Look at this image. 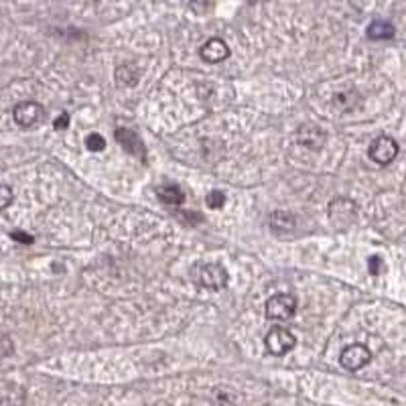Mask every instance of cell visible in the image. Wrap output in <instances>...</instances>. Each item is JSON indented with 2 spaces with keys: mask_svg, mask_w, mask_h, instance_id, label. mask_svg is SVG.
<instances>
[{
  "mask_svg": "<svg viewBox=\"0 0 406 406\" xmlns=\"http://www.w3.org/2000/svg\"><path fill=\"white\" fill-rule=\"evenodd\" d=\"M195 280L207 291H224L230 282V274L220 262H207V264L197 267Z\"/></svg>",
  "mask_w": 406,
  "mask_h": 406,
  "instance_id": "6da1fadb",
  "label": "cell"
},
{
  "mask_svg": "<svg viewBox=\"0 0 406 406\" xmlns=\"http://www.w3.org/2000/svg\"><path fill=\"white\" fill-rule=\"evenodd\" d=\"M12 118H14V122H17L21 128L29 130V128L39 126V124L45 120V108H43L39 102L33 100L19 102V104L14 106V110H12Z\"/></svg>",
  "mask_w": 406,
  "mask_h": 406,
  "instance_id": "7a4b0ae2",
  "label": "cell"
},
{
  "mask_svg": "<svg viewBox=\"0 0 406 406\" xmlns=\"http://www.w3.org/2000/svg\"><path fill=\"white\" fill-rule=\"evenodd\" d=\"M264 313L272 321H289L297 313V299L289 293L272 295L271 299L267 301Z\"/></svg>",
  "mask_w": 406,
  "mask_h": 406,
  "instance_id": "3957f363",
  "label": "cell"
},
{
  "mask_svg": "<svg viewBox=\"0 0 406 406\" xmlns=\"http://www.w3.org/2000/svg\"><path fill=\"white\" fill-rule=\"evenodd\" d=\"M372 362V351L364 345V343H354V345H347L343 351H341V358H339V364L349 370V372H356V370H362L364 366H368Z\"/></svg>",
  "mask_w": 406,
  "mask_h": 406,
  "instance_id": "277c9868",
  "label": "cell"
},
{
  "mask_svg": "<svg viewBox=\"0 0 406 406\" xmlns=\"http://www.w3.org/2000/svg\"><path fill=\"white\" fill-rule=\"evenodd\" d=\"M398 155V142L390 136H378L368 148V157L378 165H390Z\"/></svg>",
  "mask_w": 406,
  "mask_h": 406,
  "instance_id": "5b68a950",
  "label": "cell"
},
{
  "mask_svg": "<svg viewBox=\"0 0 406 406\" xmlns=\"http://www.w3.org/2000/svg\"><path fill=\"white\" fill-rule=\"evenodd\" d=\"M264 345L272 356H284L297 345V339L284 327H272L264 338Z\"/></svg>",
  "mask_w": 406,
  "mask_h": 406,
  "instance_id": "8992f818",
  "label": "cell"
},
{
  "mask_svg": "<svg viewBox=\"0 0 406 406\" xmlns=\"http://www.w3.org/2000/svg\"><path fill=\"white\" fill-rule=\"evenodd\" d=\"M200 57L207 64H222L230 57V47L224 39L213 37L203 43L202 49H200Z\"/></svg>",
  "mask_w": 406,
  "mask_h": 406,
  "instance_id": "52a82bcc",
  "label": "cell"
},
{
  "mask_svg": "<svg viewBox=\"0 0 406 406\" xmlns=\"http://www.w3.org/2000/svg\"><path fill=\"white\" fill-rule=\"evenodd\" d=\"M297 142L304 146V148H313V151H321V146L325 144L327 140V135L323 133L321 126L317 124H303L299 130H297Z\"/></svg>",
  "mask_w": 406,
  "mask_h": 406,
  "instance_id": "ba28073f",
  "label": "cell"
},
{
  "mask_svg": "<svg viewBox=\"0 0 406 406\" xmlns=\"http://www.w3.org/2000/svg\"><path fill=\"white\" fill-rule=\"evenodd\" d=\"M116 140L133 155H138V157H144V146L140 142V138L133 133V130H126V128H118L116 130Z\"/></svg>",
  "mask_w": 406,
  "mask_h": 406,
  "instance_id": "9c48e42d",
  "label": "cell"
},
{
  "mask_svg": "<svg viewBox=\"0 0 406 406\" xmlns=\"http://www.w3.org/2000/svg\"><path fill=\"white\" fill-rule=\"evenodd\" d=\"M297 220L291 211H274L271 215V228H274L276 232H291L295 230Z\"/></svg>",
  "mask_w": 406,
  "mask_h": 406,
  "instance_id": "30bf717a",
  "label": "cell"
},
{
  "mask_svg": "<svg viewBox=\"0 0 406 406\" xmlns=\"http://www.w3.org/2000/svg\"><path fill=\"white\" fill-rule=\"evenodd\" d=\"M368 37H370L372 41H388V39L394 37V27H392V23L378 19V21L370 23V27H368Z\"/></svg>",
  "mask_w": 406,
  "mask_h": 406,
  "instance_id": "8fae6325",
  "label": "cell"
},
{
  "mask_svg": "<svg viewBox=\"0 0 406 406\" xmlns=\"http://www.w3.org/2000/svg\"><path fill=\"white\" fill-rule=\"evenodd\" d=\"M157 193H159V200H161L163 203H167V205H179V203H183V200H185L183 191H181L177 185H165V187H159V189H157Z\"/></svg>",
  "mask_w": 406,
  "mask_h": 406,
  "instance_id": "7c38bea8",
  "label": "cell"
},
{
  "mask_svg": "<svg viewBox=\"0 0 406 406\" xmlns=\"http://www.w3.org/2000/svg\"><path fill=\"white\" fill-rule=\"evenodd\" d=\"M86 146H88V151H92V153H100L106 148V140H104V136L100 135H90L86 138Z\"/></svg>",
  "mask_w": 406,
  "mask_h": 406,
  "instance_id": "4fadbf2b",
  "label": "cell"
},
{
  "mask_svg": "<svg viewBox=\"0 0 406 406\" xmlns=\"http://www.w3.org/2000/svg\"><path fill=\"white\" fill-rule=\"evenodd\" d=\"M205 203H207V207H211V209H220V207H224V203H226V195H224L222 191H211V193L205 197Z\"/></svg>",
  "mask_w": 406,
  "mask_h": 406,
  "instance_id": "5bb4252c",
  "label": "cell"
},
{
  "mask_svg": "<svg viewBox=\"0 0 406 406\" xmlns=\"http://www.w3.org/2000/svg\"><path fill=\"white\" fill-rule=\"evenodd\" d=\"M12 189L8 185H0V211H4L12 203Z\"/></svg>",
  "mask_w": 406,
  "mask_h": 406,
  "instance_id": "9a60e30c",
  "label": "cell"
},
{
  "mask_svg": "<svg viewBox=\"0 0 406 406\" xmlns=\"http://www.w3.org/2000/svg\"><path fill=\"white\" fill-rule=\"evenodd\" d=\"M12 354V341L6 334H0V358H6Z\"/></svg>",
  "mask_w": 406,
  "mask_h": 406,
  "instance_id": "2e32d148",
  "label": "cell"
},
{
  "mask_svg": "<svg viewBox=\"0 0 406 406\" xmlns=\"http://www.w3.org/2000/svg\"><path fill=\"white\" fill-rule=\"evenodd\" d=\"M10 238H12V240H17V242H21V244H33V240H35L31 234H25V232H12Z\"/></svg>",
  "mask_w": 406,
  "mask_h": 406,
  "instance_id": "e0dca14e",
  "label": "cell"
},
{
  "mask_svg": "<svg viewBox=\"0 0 406 406\" xmlns=\"http://www.w3.org/2000/svg\"><path fill=\"white\" fill-rule=\"evenodd\" d=\"M53 126H55V130H66V128L69 126V116H68V114H61L59 118H55Z\"/></svg>",
  "mask_w": 406,
  "mask_h": 406,
  "instance_id": "ac0fdd59",
  "label": "cell"
},
{
  "mask_svg": "<svg viewBox=\"0 0 406 406\" xmlns=\"http://www.w3.org/2000/svg\"><path fill=\"white\" fill-rule=\"evenodd\" d=\"M378 271H380V258L372 256V258H370V272H372V274H378Z\"/></svg>",
  "mask_w": 406,
  "mask_h": 406,
  "instance_id": "d6986e66",
  "label": "cell"
}]
</instances>
